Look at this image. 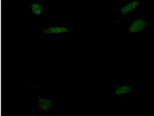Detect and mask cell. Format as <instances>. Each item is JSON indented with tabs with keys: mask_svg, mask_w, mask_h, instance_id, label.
Here are the masks:
<instances>
[{
	"mask_svg": "<svg viewBox=\"0 0 154 116\" xmlns=\"http://www.w3.org/2000/svg\"><path fill=\"white\" fill-rule=\"evenodd\" d=\"M141 4V0H133L128 2L126 5H124L121 8V14L122 16H127L135 10L139 8Z\"/></svg>",
	"mask_w": 154,
	"mask_h": 116,
	"instance_id": "5b68a950",
	"label": "cell"
},
{
	"mask_svg": "<svg viewBox=\"0 0 154 116\" xmlns=\"http://www.w3.org/2000/svg\"><path fill=\"white\" fill-rule=\"evenodd\" d=\"M36 90V105L38 111L42 115H48L53 111L54 101L53 96H44L42 95L39 89L32 83Z\"/></svg>",
	"mask_w": 154,
	"mask_h": 116,
	"instance_id": "7a4b0ae2",
	"label": "cell"
},
{
	"mask_svg": "<svg viewBox=\"0 0 154 116\" xmlns=\"http://www.w3.org/2000/svg\"><path fill=\"white\" fill-rule=\"evenodd\" d=\"M70 29L68 23L66 21L55 20L52 23L40 28V36H54L61 37L69 33Z\"/></svg>",
	"mask_w": 154,
	"mask_h": 116,
	"instance_id": "6da1fadb",
	"label": "cell"
},
{
	"mask_svg": "<svg viewBox=\"0 0 154 116\" xmlns=\"http://www.w3.org/2000/svg\"><path fill=\"white\" fill-rule=\"evenodd\" d=\"M131 91V88L128 85H122L115 89L116 95H123L130 93Z\"/></svg>",
	"mask_w": 154,
	"mask_h": 116,
	"instance_id": "8992f818",
	"label": "cell"
},
{
	"mask_svg": "<svg viewBox=\"0 0 154 116\" xmlns=\"http://www.w3.org/2000/svg\"><path fill=\"white\" fill-rule=\"evenodd\" d=\"M148 23L143 18H138L131 23L128 29V32L131 34H136L144 31L147 28Z\"/></svg>",
	"mask_w": 154,
	"mask_h": 116,
	"instance_id": "277c9868",
	"label": "cell"
},
{
	"mask_svg": "<svg viewBox=\"0 0 154 116\" xmlns=\"http://www.w3.org/2000/svg\"><path fill=\"white\" fill-rule=\"evenodd\" d=\"M46 6L39 0H30L27 16L32 20H46Z\"/></svg>",
	"mask_w": 154,
	"mask_h": 116,
	"instance_id": "3957f363",
	"label": "cell"
}]
</instances>
